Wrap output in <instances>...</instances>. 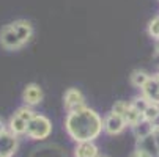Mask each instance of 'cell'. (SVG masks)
I'll list each match as a JSON object with an SVG mask.
<instances>
[{
  "label": "cell",
  "mask_w": 159,
  "mask_h": 157,
  "mask_svg": "<svg viewBox=\"0 0 159 157\" xmlns=\"http://www.w3.org/2000/svg\"><path fill=\"white\" fill-rule=\"evenodd\" d=\"M153 137H154L157 149H159V126H153Z\"/></svg>",
  "instance_id": "7402d4cb"
},
{
  "label": "cell",
  "mask_w": 159,
  "mask_h": 157,
  "mask_svg": "<svg viewBox=\"0 0 159 157\" xmlns=\"http://www.w3.org/2000/svg\"><path fill=\"white\" fill-rule=\"evenodd\" d=\"M16 115H17V116H20L24 121H27V123H29V121H30V120H32V118H33L36 113H35V111H33V110H32L29 105H25V107H20V108H17Z\"/></svg>",
  "instance_id": "d6986e66"
},
{
  "label": "cell",
  "mask_w": 159,
  "mask_h": 157,
  "mask_svg": "<svg viewBox=\"0 0 159 157\" xmlns=\"http://www.w3.org/2000/svg\"><path fill=\"white\" fill-rule=\"evenodd\" d=\"M63 105H65L66 111H74V110L84 108V107H87L85 96L82 94L79 88H68L63 94Z\"/></svg>",
  "instance_id": "3957f363"
},
{
  "label": "cell",
  "mask_w": 159,
  "mask_h": 157,
  "mask_svg": "<svg viewBox=\"0 0 159 157\" xmlns=\"http://www.w3.org/2000/svg\"><path fill=\"white\" fill-rule=\"evenodd\" d=\"M123 118H125L128 126H135L137 123H140L143 120V113H140L137 108H134L131 105V102H129V107H128V110H126V113H125Z\"/></svg>",
  "instance_id": "9a60e30c"
},
{
  "label": "cell",
  "mask_w": 159,
  "mask_h": 157,
  "mask_svg": "<svg viewBox=\"0 0 159 157\" xmlns=\"http://www.w3.org/2000/svg\"><path fill=\"white\" fill-rule=\"evenodd\" d=\"M2 132H5V123H3V120L0 118V133Z\"/></svg>",
  "instance_id": "603a6c76"
},
{
  "label": "cell",
  "mask_w": 159,
  "mask_h": 157,
  "mask_svg": "<svg viewBox=\"0 0 159 157\" xmlns=\"http://www.w3.org/2000/svg\"><path fill=\"white\" fill-rule=\"evenodd\" d=\"M129 157H132V154H131V155H129Z\"/></svg>",
  "instance_id": "d4e9b609"
},
{
  "label": "cell",
  "mask_w": 159,
  "mask_h": 157,
  "mask_svg": "<svg viewBox=\"0 0 159 157\" xmlns=\"http://www.w3.org/2000/svg\"><path fill=\"white\" fill-rule=\"evenodd\" d=\"M43 89L39 85L36 83H29L25 88H24V93H22V101H24L25 105L29 107H33V105H38L41 101H43Z\"/></svg>",
  "instance_id": "52a82bcc"
},
{
  "label": "cell",
  "mask_w": 159,
  "mask_h": 157,
  "mask_svg": "<svg viewBox=\"0 0 159 157\" xmlns=\"http://www.w3.org/2000/svg\"><path fill=\"white\" fill-rule=\"evenodd\" d=\"M17 149V135L13 132L0 133V157H11Z\"/></svg>",
  "instance_id": "8992f818"
},
{
  "label": "cell",
  "mask_w": 159,
  "mask_h": 157,
  "mask_svg": "<svg viewBox=\"0 0 159 157\" xmlns=\"http://www.w3.org/2000/svg\"><path fill=\"white\" fill-rule=\"evenodd\" d=\"M65 129L66 133L74 142H93L101 135L104 129L101 116L93 108H79L74 111H68L65 120Z\"/></svg>",
  "instance_id": "6da1fadb"
},
{
  "label": "cell",
  "mask_w": 159,
  "mask_h": 157,
  "mask_svg": "<svg viewBox=\"0 0 159 157\" xmlns=\"http://www.w3.org/2000/svg\"><path fill=\"white\" fill-rule=\"evenodd\" d=\"M157 118H159V104L150 102V105L143 111V120H147L150 123H154Z\"/></svg>",
  "instance_id": "2e32d148"
},
{
  "label": "cell",
  "mask_w": 159,
  "mask_h": 157,
  "mask_svg": "<svg viewBox=\"0 0 159 157\" xmlns=\"http://www.w3.org/2000/svg\"><path fill=\"white\" fill-rule=\"evenodd\" d=\"M11 28L16 32V35L19 36V39L24 42V44H27L30 39H32V36H33V25L30 24L29 20H25V19H17V20H14V22H11Z\"/></svg>",
  "instance_id": "ba28073f"
},
{
  "label": "cell",
  "mask_w": 159,
  "mask_h": 157,
  "mask_svg": "<svg viewBox=\"0 0 159 157\" xmlns=\"http://www.w3.org/2000/svg\"><path fill=\"white\" fill-rule=\"evenodd\" d=\"M52 132V123L48 116L36 113L29 123H27V130L25 133L32 140H44L51 135Z\"/></svg>",
  "instance_id": "7a4b0ae2"
},
{
  "label": "cell",
  "mask_w": 159,
  "mask_h": 157,
  "mask_svg": "<svg viewBox=\"0 0 159 157\" xmlns=\"http://www.w3.org/2000/svg\"><path fill=\"white\" fill-rule=\"evenodd\" d=\"M132 132H134V135H135V138H137V140L145 138V137H148V135H151V133H153V123H150L147 120H142L140 123L132 126Z\"/></svg>",
  "instance_id": "8fae6325"
},
{
  "label": "cell",
  "mask_w": 159,
  "mask_h": 157,
  "mask_svg": "<svg viewBox=\"0 0 159 157\" xmlns=\"http://www.w3.org/2000/svg\"><path fill=\"white\" fill-rule=\"evenodd\" d=\"M25 130H27V121H24L14 113L10 120V132H13L14 135H22V133H25Z\"/></svg>",
  "instance_id": "5bb4252c"
},
{
  "label": "cell",
  "mask_w": 159,
  "mask_h": 157,
  "mask_svg": "<svg viewBox=\"0 0 159 157\" xmlns=\"http://www.w3.org/2000/svg\"><path fill=\"white\" fill-rule=\"evenodd\" d=\"M137 148L148 151V152L153 154L154 157L159 155V149H157V145H156V140H154V137H153V133H151V135H148V137H145V138L137 140Z\"/></svg>",
  "instance_id": "4fadbf2b"
},
{
  "label": "cell",
  "mask_w": 159,
  "mask_h": 157,
  "mask_svg": "<svg viewBox=\"0 0 159 157\" xmlns=\"http://www.w3.org/2000/svg\"><path fill=\"white\" fill-rule=\"evenodd\" d=\"M148 35L154 39H159V16H154L148 22Z\"/></svg>",
  "instance_id": "ac0fdd59"
},
{
  "label": "cell",
  "mask_w": 159,
  "mask_h": 157,
  "mask_svg": "<svg viewBox=\"0 0 159 157\" xmlns=\"http://www.w3.org/2000/svg\"><path fill=\"white\" fill-rule=\"evenodd\" d=\"M0 46L7 50H17L24 46V42L19 39V36L16 35V32L11 28V25H5L0 30Z\"/></svg>",
  "instance_id": "277c9868"
},
{
  "label": "cell",
  "mask_w": 159,
  "mask_h": 157,
  "mask_svg": "<svg viewBox=\"0 0 159 157\" xmlns=\"http://www.w3.org/2000/svg\"><path fill=\"white\" fill-rule=\"evenodd\" d=\"M128 107H129V102H126V101H117L115 104L112 105V111H113V113H117V115L125 116Z\"/></svg>",
  "instance_id": "ffe728a7"
},
{
  "label": "cell",
  "mask_w": 159,
  "mask_h": 157,
  "mask_svg": "<svg viewBox=\"0 0 159 157\" xmlns=\"http://www.w3.org/2000/svg\"><path fill=\"white\" fill-rule=\"evenodd\" d=\"M156 55H159V39H156Z\"/></svg>",
  "instance_id": "cb8c5ba5"
},
{
  "label": "cell",
  "mask_w": 159,
  "mask_h": 157,
  "mask_svg": "<svg viewBox=\"0 0 159 157\" xmlns=\"http://www.w3.org/2000/svg\"><path fill=\"white\" fill-rule=\"evenodd\" d=\"M131 105L134 107V108H137L140 113H143L145 111V108L150 105V101L143 96V94H140V96H135L132 101H131Z\"/></svg>",
  "instance_id": "e0dca14e"
},
{
  "label": "cell",
  "mask_w": 159,
  "mask_h": 157,
  "mask_svg": "<svg viewBox=\"0 0 159 157\" xmlns=\"http://www.w3.org/2000/svg\"><path fill=\"white\" fill-rule=\"evenodd\" d=\"M76 157H98V146L93 142H80L74 149Z\"/></svg>",
  "instance_id": "30bf717a"
},
{
  "label": "cell",
  "mask_w": 159,
  "mask_h": 157,
  "mask_svg": "<svg viewBox=\"0 0 159 157\" xmlns=\"http://www.w3.org/2000/svg\"><path fill=\"white\" fill-rule=\"evenodd\" d=\"M132 157H154L153 154H150L148 151H145V149H140V148H137L134 152H132Z\"/></svg>",
  "instance_id": "44dd1931"
},
{
  "label": "cell",
  "mask_w": 159,
  "mask_h": 157,
  "mask_svg": "<svg viewBox=\"0 0 159 157\" xmlns=\"http://www.w3.org/2000/svg\"><path fill=\"white\" fill-rule=\"evenodd\" d=\"M142 94L150 101V102H156L159 104V80L151 76L150 80L142 86Z\"/></svg>",
  "instance_id": "9c48e42d"
},
{
  "label": "cell",
  "mask_w": 159,
  "mask_h": 157,
  "mask_svg": "<svg viewBox=\"0 0 159 157\" xmlns=\"http://www.w3.org/2000/svg\"><path fill=\"white\" fill-rule=\"evenodd\" d=\"M150 77H151V76H150L147 71H143V69H135V71L131 72L129 80H131V85H132V86L142 89V86L150 80Z\"/></svg>",
  "instance_id": "7c38bea8"
},
{
  "label": "cell",
  "mask_w": 159,
  "mask_h": 157,
  "mask_svg": "<svg viewBox=\"0 0 159 157\" xmlns=\"http://www.w3.org/2000/svg\"><path fill=\"white\" fill-rule=\"evenodd\" d=\"M102 124H104V130L109 133V135H118V133L123 132V129L128 126L125 118L121 115H117L110 111L109 115H106V118L102 120Z\"/></svg>",
  "instance_id": "5b68a950"
}]
</instances>
